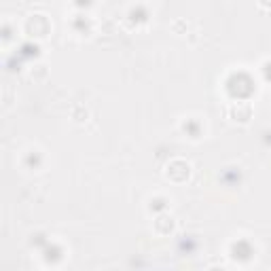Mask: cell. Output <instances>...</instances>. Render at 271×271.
I'll list each match as a JSON object with an SVG mask.
<instances>
[{
  "label": "cell",
  "mask_w": 271,
  "mask_h": 271,
  "mask_svg": "<svg viewBox=\"0 0 271 271\" xmlns=\"http://www.w3.org/2000/svg\"><path fill=\"white\" fill-rule=\"evenodd\" d=\"M229 119L231 121H240V123H248L250 117H252V106L248 102H238V104H231L229 106Z\"/></svg>",
  "instance_id": "obj_1"
},
{
  "label": "cell",
  "mask_w": 271,
  "mask_h": 271,
  "mask_svg": "<svg viewBox=\"0 0 271 271\" xmlns=\"http://www.w3.org/2000/svg\"><path fill=\"white\" fill-rule=\"evenodd\" d=\"M174 227H176V222H174V218L168 216V214H161V216L155 220V229H157V233H161V235L172 233Z\"/></svg>",
  "instance_id": "obj_2"
},
{
  "label": "cell",
  "mask_w": 271,
  "mask_h": 271,
  "mask_svg": "<svg viewBox=\"0 0 271 271\" xmlns=\"http://www.w3.org/2000/svg\"><path fill=\"white\" fill-rule=\"evenodd\" d=\"M261 7H271V0H261Z\"/></svg>",
  "instance_id": "obj_3"
}]
</instances>
